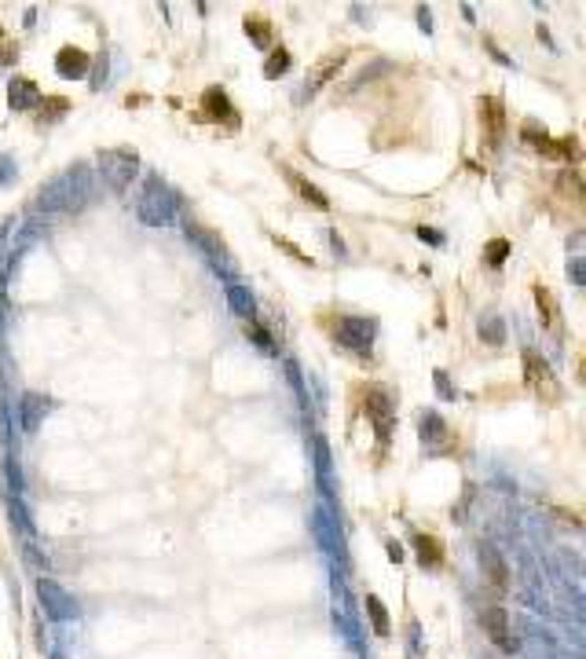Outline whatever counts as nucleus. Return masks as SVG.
<instances>
[{
    "label": "nucleus",
    "instance_id": "obj_15",
    "mask_svg": "<svg viewBox=\"0 0 586 659\" xmlns=\"http://www.w3.org/2000/svg\"><path fill=\"white\" fill-rule=\"evenodd\" d=\"M480 334H484V341H488V345H502V323H495V315H484Z\"/></svg>",
    "mask_w": 586,
    "mask_h": 659
},
{
    "label": "nucleus",
    "instance_id": "obj_7",
    "mask_svg": "<svg viewBox=\"0 0 586 659\" xmlns=\"http://www.w3.org/2000/svg\"><path fill=\"white\" fill-rule=\"evenodd\" d=\"M360 330H374V323L370 319H345L337 330V337H341V345H352V348H370V341L360 337Z\"/></svg>",
    "mask_w": 586,
    "mask_h": 659
},
{
    "label": "nucleus",
    "instance_id": "obj_16",
    "mask_svg": "<svg viewBox=\"0 0 586 659\" xmlns=\"http://www.w3.org/2000/svg\"><path fill=\"white\" fill-rule=\"evenodd\" d=\"M286 63H290V52H286V48H275V52H271V59L264 63V74H268V77H279L282 70H286Z\"/></svg>",
    "mask_w": 586,
    "mask_h": 659
},
{
    "label": "nucleus",
    "instance_id": "obj_18",
    "mask_svg": "<svg viewBox=\"0 0 586 659\" xmlns=\"http://www.w3.org/2000/svg\"><path fill=\"white\" fill-rule=\"evenodd\" d=\"M418 235H422L425 242H440V235H436V231H429V227H422V231H418Z\"/></svg>",
    "mask_w": 586,
    "mask_h": 659
},
{
    "label": "nucleus",
    "instance_id": "obj_9",
    "mask_svg": "<svg viewBox=\"0 0 586 659\" xmlns=\"http://www.w3.org/2000/svg\"><path fill=\"white\" fill-rule=\"evenodd\" d=\"M48 410H52V403H48L45 396H26V399H22V425H26V428H37L40 418H45Z\"/></svg>",
    "mask_w": 586,
    "mask_h": 659
},
{
    "label": "nucleus",
    "instance_id": "obj_11",
    "mask_svg": "<svg viewBox=\"0 0 586 659\" xmlns=\"http://www.w3.org/2000/svg\"><path fill=\"white\" fill-rule=\"evenodd\" d=\"M286 180H290L293 187L301 191V198H308L311 206H319V209H326V206H330V202H326V194H323V191L316 187V183H308V180H304L301 173H293V169H286Z\"/></svg>",
    "mask_w": 586,
    "mask_h": 659
},
{
    "label": "nucleus",
    "instance_id": "obj_1",
    "mask_svg": "<svg viewBox=\"0 0 586 659\" xmlns=\"http://www.w3.org/2000/svg\"><path fill=\"white\" fill-rule=\"evenodd\" d=\"M524 378L527 385L546 399V403H553V399H561V385L553 381V370L546 366V359H542L539 352H524Z\"/></svg>",
    "mask_w": 586,
    "mask_h": 659
},
{
    "label": "nucleus",
    "instance_id": "obj_10",
    "mask_svg": "<svg viewBox=\"0 0 586 659\" xmlns=\"http://www.w3.org/2000/svg\"><path fill=\"white\" fill-rule=\"evenodd\" d=\"M202 103H206V118H224V121H235V125H238V118L231 114V107H227V95H224L220 88H209Z\"/></svg>",
    "mask_w": 586,
    "mask_h": 659
},
{
    "label": "nucleus",
    "instance_id": "obj_13",
    "mask_svg": "<svg viewBox=\"0 0 586 659\" xmlns=\"http://www.w3.org/2000/svg\"><path fill=\"white\" fill-rule=\"evenodd\" d=\"M367 612H370V623H374L378 634H389V612L381 608L378 597H367Z\"/></svg>",
    "mask_w": 586,
    "mask_h": 659
},
{
    "label": "nucleus",
    "instance_id": "obj_19",
    "mask_svg": "<svg viewBox=\"0 0 586 659\" xmlns=\"http://www.w3.org/2000/svg\"><path fill=\"white\" fill-rule=\"evenodd\" d=\"M0 37H4V33H0Z\"/></svg>",
    "mask_w": 586,
    "mask_h": 659
},
{
    "label": "nucleus",
    "instance_id": "obj_12",
    "mask_svg": "<svg viewBox=\"0 0 586 659\" xmlns=\"http://www.w3.org/2000/svg\"><path fill=\"white\" fill-rule=\"evenodd\" d=\"M535 300H539V315H542V326H546V330H557V315H553L557 300H553V293L546 290V286H535Z\"/></svg>",
    "mask_w": 586,
    "mask_h": 659
},
{
    "label": "nucleus",
    "instance_id": "obj_2",
    "mask_svg": "<svg viewBox=\"0 0 586 659\" xmlns=\"http://www.w3.org/2000/svg\"><path fill=\"white\" fill-rule=\"evenodd\" d=\"M480 121H484V143L495 147L502 143V128H506V114H502V103L498 99H480Z\"/></svg>",
    "mask_w": 586,
    "mask_h": 659
},
{
    "label": "nucleus",
    "instance_id": "obj_8",
    "mask_svg": "<svg viewBox=\"0 0 586 659\" xmlns=\"http://www.w3.org/2000/svg\"><path fill=\"white\" fill-rule=\"evenodd\" d=\"M414 550H418V561L425 568H436L440 561H444V546H440L433 535H418V538H414Z\"/></svg>",
    "mask_w": 586,
    "mask_h": 659
},
{
    "label": "nucleus",
    "instance_id": "obj_4",
    "mask_svg": "<svg viewBox=\"0 0 586 659\" xmlns=\"http://www.w3.org/2000/svg\"><path fill=\"white\" fill-rule=\"evenodd\" d=\"M37 99H40V92L30 77H11V84H8V103L11 107L26 110V107H37Z\"/></svg>",
    "mask_w": 586,
    "mask_h": 659
},
{
    "label": "nucleus",
    "instance_id": "obj_5",
    "mask_svg": "<svg viewBox=\"0 0 586 659\" xmlns=\"http://www.w3.org/2000/svg\"><path fill=\"white\" fill-rule=\"evenodd\" d=\"M55 66H59L63 77H84V74H88V55H84L81 48H63L59 59H55Z\"/></svg>",
    "mask_w": 586,
    "mask_h": 659
},
{
    "label": "nucleus",
    "instance_id": "obj_6",
    "mask_svg": "<svg viewBox=\"0 0 586 659\" xmlns=\"http://www.w3.org/2000/svg\"><path fill=\"white\" fill-rule=\"evenodd\" d=\"M480 557H484V571H488V582L495 586V590H506V586H509L506 561H502V557H498L491 546H484V550H480Z\"/></svg>",
    "mask_w": 586,
    "mask_h": 659
},
{
    "label": "nucleus",
    "instance_id": "obj_17",
    "mask_svg": "<svg viewBox=\"0 0 586 659\" xmlns=\"http://www.w3.org/2000/svg\"><path fill=\"white\" fill-rule=\"evenodd\" d=\"M246 30H249V33H253L256 40H261V45H256V48H264V40L271 37V30H268V22L261 26V22H256V19H246Z\"/></svg>",
    "mask_w": 586,
    "mask_h": 659
},
{
    "label": "nucleus",
    "instance_id": "obj_3",
    "mask_svg": "<svg viewBox=\"0 0 586 659\" xmlns=\"http://www.w3.org/2000/svg\"><path fill=\"white\" fill-rule=\"evenodd\" d=\"M480 619H484V630H488V637H491V641H498V644H502L506 652H513V649H517V637L509 634V619H506V612L498 608V605L484 608V615H480Z\"/></svg>",
    "mask_w": 586,
    "mask_h": 659
},
{
    "label": "nucleus",
    "instance_id": "obj_14",
    "mask_svg": "<svg viewBox=\"0 0 586 659\" xmlns=\"http://www.w3.org/2000/svg\"><path fill=\"white\" fill-rule=\"evenodd\" d=\"M506 256H509V242H506V238H491V242H488V253H484V261H488L491 268H498Z\"/></svg>",
    "mask_w": 586,
    "mask_h": 659
}]
</instances>
